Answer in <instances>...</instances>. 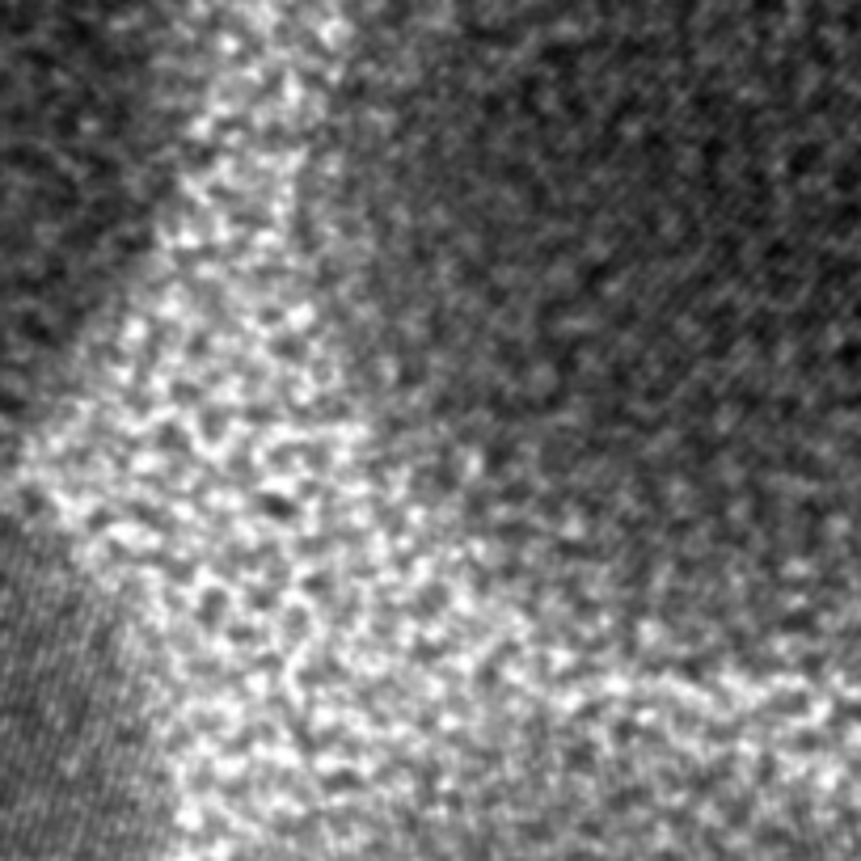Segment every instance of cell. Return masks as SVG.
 Wrapping results in <instances>:
<instances>
[{"instance_id": "6da1fadb", "label": "cell", "mask_w": 861, "mask_h": 861, "mask_svg": "<svg viewBox=\"0 0 861 861\" xmlns=\"http://www.w3.org/2000/svg\"><path fill=\"white\" fill-rule=\"evenodd\" d=\"M300 241L368 430L523 612L861 672V0H372Z\"/></svg>"}, {"instance_id": "7a4b0ae2", "label": "cell", "mask_w": 861, "mask_h": 861, "mask_svg": "<svg viewBox=\"0 0 861 861\" xmlns=\"http://www.w3.org/2000/svg\"><path fill=\"white\" fill-rule=\"evenodd\" d=\"M190 118V0H0V473L118 334Z\"/></svg>"}]
</instances>
